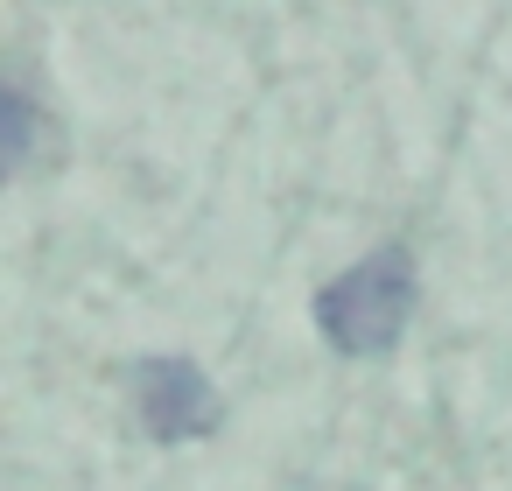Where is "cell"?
Wrapping results in <instances>:
<instances>
[{"label": "cell", "mask_w": 512, "mask_h": 491, "mask_svg": "<svg viewBox=\"0 0 512 491\" xmlns=\"http://www.w3.org/2000/svg\"><path fill=\"white\" fill-rule=\"evenodd\" d=\"M407 316H414V253L407 246H379L358 267H344L337 281L316 288V330L344 358L393 351L400 330H407Z\"/></svg>", "instance_id": "cell-1"}, {"label": "cell", "mask_w": 512, "mask_h": 491, "mask_svg": "<svg viewBox=\"0 0 512 491\" xmlns=\"http://www.w3.org/2000/svg\"><path fill=\"white\" fill-rule=\"evenodd\" d=\"M127 386H134V414H141V428L155 435V442H204L218 421H225V407H218V386L204 379V365H190V358H141L134 372H127Z\"/></svg>", "instance_id": "cell-2"}]
</instances>
